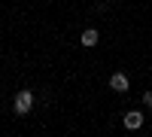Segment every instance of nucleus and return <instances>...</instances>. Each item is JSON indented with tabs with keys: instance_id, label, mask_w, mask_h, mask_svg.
Segmentation results:
<instances>
[{
	"instance_id": "5",
	"label": "nucleus",
	"mask_w": 152,
	"mask_h": 137,
	"mask_svg": "<svg viewBox=\"0 0 152 137\" xmlns=\"http://www.w3.org/2000/svg\"><path fill=\"white\" fill-rule=\"evenodd\" d=\"M143 104H146V107H152V92H143Z\"/></svg>"
},
{
	"instance_id": "4",
	"label": "nucleus",
	"mask_w": 152,
	"mask_h": 137,
	"mask_svg": "<svg viewBox=\"0 0 152 137\" xmlns=\"http://www.w3.org/2000/svg\"><path fill=\"white\" fill-rule=\"evenodd\" d=\"M97 40H100V34H97L94 28H85V31H82V37H79V43H82L85 49H91V46H97Z\"/></svg>"
},
{
	"instance_id": "2",
	"label": "nucleus",
	"mask_w": 152,
	"mask_h": 137,
	"mask_svg": "<svg viewBox=\"0 0 152 137\" xmlns=\"http://www.w3.org/2000/svg\"><path fill=\"white\" fill-rule=\"evenodd\" d=\"M125 128H128V131H137V128H143V113H140V110H131V113H125Z\"/></svg>"
},
{
	"instance_id": "3",
	"label": "nucleus",
	"mask_w": 152,
	"mask_h": 137,
	"mask_svg": "<svg viewBox=\"0 0 152 137\" xmlns=\"http://www.w3.org/2000/svg\"><path fill=\"white\" fill-rule=\"evenodd\" d=\"M110 89L113 92H128V76H125V73H113V76H110Z\"/></svg>"
},
{
	"instance_id": "1",
	"label": "nucleus",
	"mask_w": 152,
	"mask_h": 137,
	"mask_svg": "<svg viewBox=\"0 0 152 137\" xmlns=\"http://www.w3.org/2000/svg\"><path fill=\"white\" fill-rule=\"evenodd\" d=\"M34 104H37V95H34L31 89H21V92H15L12 110H15V116H28L31 110H34Z\"/></svg>"
}]
</instances>
